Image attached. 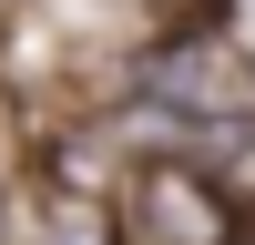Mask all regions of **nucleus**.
Listing matches in <instances>:
<instances>
[{
	"label": "nucleus",
	"mask_w": 255,
	"mask_h": 245,
	"mask_svg": "<svg viewBox=\"0 0 255 245\" xmlns=\"http://www.w3.org/2000/svg\"><path fill=\"white\" fill-rule=\"evenodd\" d=\"M123 102L153 122L163 143H194L215 122H245L255 113V61L235 41V20H194V31H163L123 61Z\"/></svg>",
	"instance_id": "f257e3e1"
},
{
	"label": "nucleus",
	"mask_w": 255,
	"mask_h": 245,
	"mask_svg": "<svg viewBox=\"0 0 255 245\" xmlns=\"http://www.w3.org/2000/svg\"><path fill=\"white\" fill-rule=\"evenodd\" d=\"M123 235L133 245H235L245 235V215H235V194H225L215 174H204L194 153H133V174H123Z\"/></svg>",
	"instance_id": "f03ea898"
},
{
	"label": "nucleus",
	"mask_w": 255,
	"mask_h": 245,
	"mask_svg": "<svg viewBox=\"0 0 255 245\" xmlns=\"http://www.w3.org/2000/svg\"><path fill=\"white\" fill-rule=\"evenodd\" d=\"M235 245H255V225H245V235H235Z\"/></svg>",
	"instance_id": "39448f33"
},
{
	"label": "nucleus",
	"mask_w": 255,
	"mask_h": 245,
	"mask_svg": "<svg viewBox=\"0 0 255 245\" xmlns=\"http://www.w3.org/2000/svg\"><path fill=\"white\" fill-rule=\"evenodd\" d=\"M174 153H194L204 174L235 194V215L255 225V113H245V122H215V133H194V143H174Z\"/></svg>",
	"instance_id": "20e7f679"
},
{
	"label": "nucleus",
	"mask_w": 255,
	"mask_h": 245,
	"mask_svg": "<svg viewBox=\"0 0 255 245\" xmlns=\"http://www.w3.org/2000/svg\"><path fill=\"white\" fill-rule=\"evenodd\" d=\"M0 225H10L0 245H133V235H123V204H102L92 174H72V163L31 174L20 204H0Z\"/></svg>",
	"instance_id": "7ed1b4c3"
}]
</instances>
